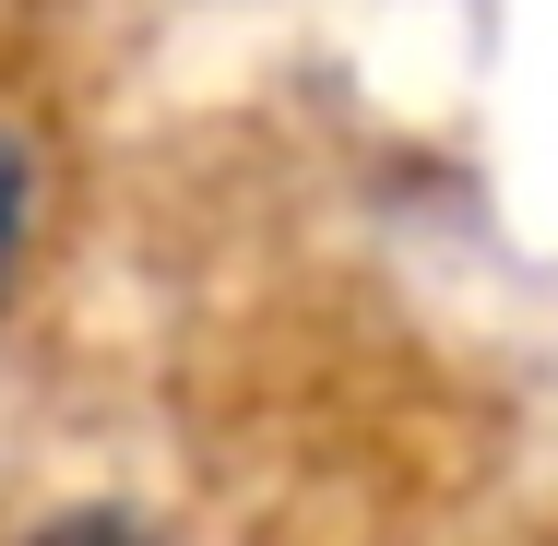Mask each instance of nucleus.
<instances>
[{
    "mask_svg": "<svg viewBox=\"0 0 558 546\" xmlns=\"http://www.w3.org/2000/svg\"><path fill=\"white\" fill-rule=\"evenodd\" d=\"M24 226H36V167H24V143L0 131V298H12V262H24Z\"/></svg>",
    "mask_w": 558,
    "mask_h": 546,
    "instance_id": "1",
    "label": "nucleus"
},
{
    "mask_svg": "<svg viewBox=\"0 0 558 546\" xmlns=\"http://www.w3.org/2000/svg\"><path fill=\"white\" fill-rule=\"evenodd\" d=\"M36 546H143V523H119V511H84V523H48Z\"/></svg>",
    "mask_w": 558,
    "mask_h": 546,
    "instance_id": "2",
    "label": "nucleus"
}]
</instances>
